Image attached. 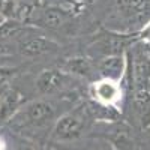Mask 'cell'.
Returning a JSON list of instances; mask_svg holds the SVG:
<instances>
[{
	"mask_svg": "<svg viewBox=\"0 0 150 150\" xmlns=\"http://www.w3.org/2000/svg\"><path fill=\"white\" fill-rule=\"evenodd\" d=\"M56 116V105L48 99H35L23 105L9 122L18 129H41L45 128Z\"/></svg>",
	"mask_w": 150,
	"mask_h": 150,
	"instance_id": "6da1fadb",
	"label": "cell"
},
{
	"mask_svg": "<svg viewBox=\"0 0 150 150\" xmlns=\"http://www.w3.org/2000/svg\"><path fill=\"white\" fill-rule=\"evenodd\" d=\"M90 122V112L86 105L77 107L60 116L53 126L51 137L56 141H74L87 131Z\"/></svg>",
	"mask_w": 150,
	"mask_h": 150,
	"instance_id": "7a4b0ae2",
	"label": "cell"
},
{
	"mask_svg": "<svg viewBox=\"0 0 150 150\" xmlns=\"http://www.w3.org/2000/svg\"><path fill=\"white\" fill-rule=\"evenodd\" d=\"M131 60L128 62V69L131 71V78L137 86V90H149L150 86V51L143 47V42L131 47Z\"/></svg>",
	"mask_w": 150,
	"mask_h": 150,
	"instance_id": "3957f363",
	"label": "cell"
},
{
	"mask_svg": "<svg viewBox=\"0 0 150 150\" xmlns=\"http://www.w3.org/2000/svg\"><path fill=\"white\" fill-rule=\"evenodd\" d=\"M75 77L63 69H44L36 78V89L44 96H53L72 87Z\"/></svg>",
	"mask_w": 150,
	"mask_h": 150,
	"instance_id": "277c9868",
	"label": "cell"
},
{
	"mask_svg": "<svg viewBox=\"0 0 150 150\" xmlns=\"http://www.w3.org/2000/svg\"><path fill=\"white\" fill-rule=\"evenodd\" d=\"M90 95L93 101L98 104L107 107H116L122 99V87L119 83L112 80L101 78L92 84Z\"/></svg>",
	"mask_w": 150,
	"mask_h": 150,
	"instance_id": "5b68a950",
	"label": "cell"
},
{
	"mask_svg": "<svg viewBox=\"0 0 150 150\" xmlns=\"http://www.w3.org/2000/svg\"><path fill=\"white\" fill-rule=\"evenodd\" d=\"M59 50V44L45 36H27L18 44V51L24 57H38L51 54Z\"/></svg>",
	"mask_w": 150,
	"mask_h": 150,
	"instance_id": "8992f818",
	"label": "cell"
},
{
	"mask_svg": "<svg viewBox=\"0 0 150 150\" xmlns=\"http://www.w3.org/2000/svg\"><path fill=\"white\" fill-rule=\"evenodd\" d=\"M23 104V95L14 87L5 86L0 95V126L9 123Z\"/></svg>",
	"mask_w": 150,
	"mask_h": 150,
	"instance_id": "52a82bcc",
	"label": "cell"
},
{
	"mask_svg": "<svg viewBox=\"0 0 150 150\" xmlns=\"http://www.w3.org/2000/svg\"><path fill=\"white\" fill-rule=\"evenodd\" d=\"M93 51L98 56L110 57V56H120V54H126V38L122 35H112L107 33L104 36H99L96 42L92 45Z\"/></svg>",
	"mask_w": 150,
	"mask_h": 150,
	"instance_id": "ba28073f",
	"label": "cell"
},
{
	"mask_svg": "<svg viewBox=\"0 0 150 150\" xmlns=\"http://www.w3.org/2000/svg\"><path fill=\"white\" fill-rule=\"evenodd\" d=\"M126 54H120V56H110V57H104L98 62V72L101 75V78H107V80H112L116 83H120L122 77L126 72Z\"/></svg>",
	"mask_w": 150,
	"mask_h": 150,
	"instance_id": "9c48e42d",
	"label": "cell"
},
{
	"mask_svg": "<svg viewBox=\"0 0 150 150\" xmlns=\"http://www.w3.org/2000/svg\"><path fill=\"white\" fill-rule=\"evenodd\" d=\"M119 11L125 17L137 20L150 11V0H119Z\"/></svg>",
	"mask_w": 150,
	"mask_h": 150,
	"instance_id": "30bf717a",
	"label": "cell"
},
{
	"mask_svg": "<svg viewBox=\"0 0 150 150\" xmlns=\"http://www.w3.org/2000/svg\"><path fill=\"white\" fill-rule=\"evenodd\" d=\"M93 63L87 57H74L66 62L63 68L65 72H68L72 77H81V78H90L93 75Z\"/></svg>",
	"mask_w": 150,
	"mask_h": 150,
	"instance_id": "8fae6325",
	"label": "cell"
},
{
	"mask_svg": "<svg viewBox=\"0 0 150 150\" xmlns=\"http://www.w3.org/2000/svg\"><path fill=\"white\" fill-rule=\"evenodd\" d=\"M68 20V14L60 9L56 8H50L45 9L44 12H41V17L38 18V23H41L42 26L48 27V29H59L62 27Z\"/></svg>",
	"mask_w": 150,
	"mask_h": 150,
	"instance_id": "7c38bea8",
	"label": "cell"
},
{
	"mask_svg": "<svg viewBox=\"0 0 150 150\" xmlns=\"http://www.w3.org/2000/svg\"><path fill=\"white\" fill-rule=\"evenodd\" d=\"M17 11L15 0H0V17L3 20H12Z\"/></svg>",
	"mask_w": 150,
	"mask_h": 150,
	"instance_id": "4fadbf2b",
	"label": "cell"
},
{
	"mask_svg": "<svg viewBox=\"0 0 150 150\" xmlns=\"http://www.w3.org/2000/svg\"><path fill=\"white\" fill-rule=\"evenodd\" d=\"M18 72V68H12V66H0V87L8 86L11 78H14Z\"/></svg>",
	"mask_w": 150,
	"mask_h": 150,
	"instance_id": "5bb4252c",
	"label": "cell"
},
{
	"mask_svg": "<svg viewBox=\"0 0 150 150\" xmlns=\"http://www.w3.org/2000/svg\"><path fill=\"white\" fill-rule=\"evenodd\" d=\"M138 41H140V42L150 44V21L138 32Z\"/></svg>",
	"mask_w": 150,
	"mask_h": 150,
	"instance_id": "9a60e30c",
	"label": "cell"
},
{
	"mask_svg": "<svg viewBox=\"0 0 150 150\" xmlns=\"http://www.w3.org/2000/svg\"><path fill=\"white\" fill-rule=\"evenodd\" d=\"M15 150H35V147L32 144H29V143H21Z\"/></svg>",
	"mask_w": 150,
	"mask_h": 150,
	"instance_id": "2e32d148",
	"label": "cell"
},
{
	"mask_svg": "<svg viewBox=\"0 0 150 150\" xmlns=\"http://www.w3.org/2000/svg\"><path fill=\"white\" fill-rule=\"evenodd\" d=\"M0 150H6V143L2 137H0Z\"/></svg>",
	"mask_w": 150,
	"mask_h": 150,
	"instance_id": "e0dca14e",
	"label": "cell"
},
{
	"mask_svg": "<svg viewBox=\"0 0 150 150\" xmlns=\"http://www.w3.org/2000/svg\"><path fill=\"white\" fill-rule=\"evenodd\" d=\"M99 150H117L116 147H102V149H99Z\"/></svg>",
	"mask_w": 150,
	"mask_h": 150,
	"instance_id": "ac0fdd59",
	"label": "cell"
},
{
	"mask_svg": "<svg viewBox=\"0 0 150 150\" xmlns=\"http://www.w3.org/2000/svg\"><path fill=\"white\" fill-rule=\"evenodd\" d=\"M3 51H5V47H3V44H2V42H0V54H2Z\"/></svg>",
	"mask_w": 150,
	"mask_h": 150,
	"instance_id": "d6986e66",
	"label": "cell"
},
{
	"mask_svg": "<svg viewBox=\"0 0 150 150\" xmlns=\"http://www.w3.org/2000/svg\"><path fill=\"white\" fill-rule=\"evenodd\" d=\"M2 90H3V87H0V95H2Z\"/></svg>",
	"mask_w": 150,
	"mask_h": 150,
	"instance_id": "ffe728a7",
	"label": "cell"
},
{
	"mask_svg": "<svg viewBox=\"0 0 150 150\" xmlns=\"http://www.w3.org/2000/svg\"><path fill=\"white\" fill-rule=\"evenodd\" d=\"M45 150H53V149H45Z\"/></svg>",
	"mask_w": 150,
	"mask_h": 150,
	"instance_id": "44dd1931",
	"label": "cell"
}]
</instances>
